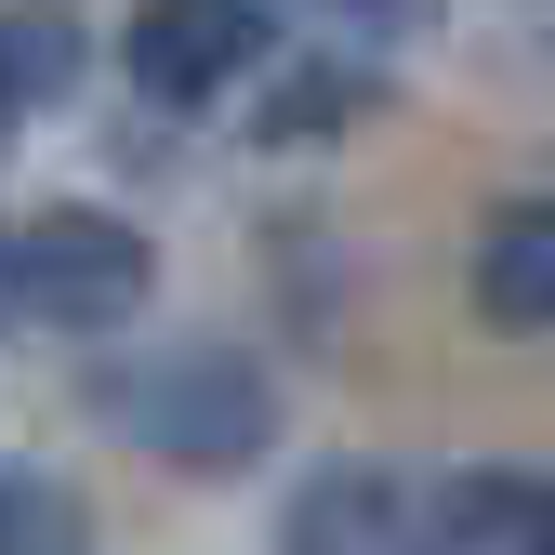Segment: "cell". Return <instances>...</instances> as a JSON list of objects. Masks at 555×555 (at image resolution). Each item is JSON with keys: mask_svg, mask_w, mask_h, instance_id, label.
I'll return each mask as SVG.
<instances>
[{"mask_svg": "<svg viewBox=\"0 0 555 555\" xmlns=\"http://www.w3.org/2000/svg\"><path fill=\"white\" fill-rule=\"evenodd\" d=\"M463 292H476L490 331H555V212H542V198H503V212L476 225Z\"/></svg>", "mask_w": 555, "mask_h": 555, "instance_id": "obj_6", "label": "cell"}, {"mask_svg": "<svg viewBox=\"0 0 555 555\" xmlns=\"http://www.w3.org/2000/svg\"><path fill=\"white\" fill-rule=\"evenodd\" d=\"M66 66H80V27L66 14H0V146L27 132V106L66 93Z\"/></svg>", "mask_w": 555, "mask_h": 555, "instance_id": "obj_7", "label": "cell"}, {"mask_svg": "<svg viewBox=\"0 0 555 555\" xmlns=\"http://www.w3.org/2000/svg\"><path fill=\"white\" fill-rule=\"evenodd\" d=\"M119 410V437H146L172 463H251L264 450V371L225 358V344H159V358H132L93 384Z\"/></svg>", "mask_w": 555, "mask_h": 555, "instance_id": "obj_2", "label": "cell"}, {"mask_svg": "<svg viewBox=\"0 0 555 555\" xmlns=\"http://www.w3.org/2000/svg\"><path fill=\"white\" fill-rule=\"evenodd\" d=\"M0 555H93L80 503H66L53 476H0Z\"/></svg>", "mask_w": 555, "mask_h": 555, "instance_id": "obj_8", "label": "cell"}, {"mask_svg": "<svg viewBox=\"0 0 555 555\" xmlns=\"http://www.w3.org/2000/svg\"><path fill=\"white\" fill-rule=\"evenodd\" d=\"M437 555H555V463H476L437 490Z\"/></svg>", "mask_w": 555, "mask_h": 555, "instance_id": "obj_5", "label": "cell"}, {"mask_svg": "<svg viewBox=\"0 0 555 555\" xmlns=\"http://www.w3.org/2000/svg\"><path fill=\"white\" fill-rule=\"evenodd\" d=\"M292 555H437V503L397 463H318L292 490Z\"/></svg>", "mask_w": 555, "mask_h": 555, "instance_id": "obj_4", "label": "cell"}, {"mask_svg": "<svg viewBox=\"0 0 555 555\" xmlns=\"http://www.w3.org/2000/svg\"><path fill=\"white\" fill-rule=\"evenodd\" d=\"M146 292H159V251L93 198H53L0 238V305L40 331H119V318H146Z\"/></svg>", "mask_w": 555, "mask_h": 555, "instance_id": "obj_1", "label": "cell"}, {"mask_svg": "<svg viewBox=\"0 0 555 555\" xmlns=\"http://www.w3.org/2000/svg\"><path fill=\"white\" fill-rule=\"evenodd\" d=\"M119 53H132V93L146 106H225L278 53V14H251V0H159V14H132Z\"/></svg>", "mask_w": 555, "mask_h": 555, "instance_id": "obj_3", "label": "cell"}]
</instances>
